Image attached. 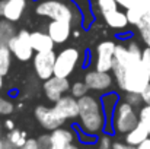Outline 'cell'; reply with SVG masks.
<instances>
[{"instance_id":"cell-1","label":"cell","mask_w":150,"mask_h":149,"mask_svg":"<svg viewBox=\"0 0 150 149\" xmlns=\"http://www.w3.org/2000/svg\"><path fill=\"white\" fill-rule=\"evenodd\" d=\"M143 50L134 41L118 44L114 58V78L118 86L125 92L142 94L150 83V73L146 70L142 61Z\"/></svg>"},{"instance_id":"cell-2","label":"cell","mask_w":150,"mask_h":149,"mask_svg":"<svg viewBox=\"0 0 150 149\" xmlns=\"http://www.w3.org/2000/svg\"><path fill=\"white\" fill-rule=\"evenodd\" d=\"M79 123L83 133L95 136L105 127V113L98 98L92 95H85L79 98Z\"/></svg>"},{"instance_id":"cell-3","label":"cell","mask_w":150,"mask_h":149,"mask_svg":"<svg viewBox=\"0 0 150 149\" xmlns=\"http://www.w3.org/2000/svg\"><path fill=\"white\" fill-rule=\"evenodd\" d=\"M140 121L139 114L136 113L134 107L124 102H120L115 105L112 113V129L118 135H127L131 132Z\"/></svg>"},{"instance_id":"cell-4","label":"cell","mask_w":150,"mask_h":149,"mask_svg":"<svg viewBox=\"0 0 150 149\" xmlns=\"http://www.w3.org/2000/svg\"><path fill=\"white\" fill-rule=\"evenodd\" d=\"M35 13L40 16L50 18L52 21H63L71 24L74 16V7L58 0H42L41 3L37 4Z\"/></svg>"},{"instance_id":"cell-5","label":"cell","mask_w":150,"mask_h":149,"mask_svg":"<svg viewBox=\"0 0 150 149\" xmlns=\"http://www.w3.org/2000/svg\"><path fill=\"white\" fill-rule=\"evenodd\" d=\"M80 60V53L79 50L74 48V47H67V48L61 50L58 54H57V58H55V66H54V76H58V78H69L77 63Z\"/></svg>"},{"instance_id":"cell-6","label":"cell","mask_w":150,"mask_h":149,"mask_svg":"<svg viewBox=\"0 0 150 149\" xmlns=\"http://www.w3.org/2000/svg\"><path fill=\"white\" fill-rule=\"evenodd\" d=\"M7 47L10 48L15 58H18L19 61H28V60L34 58V47L31 43V32H28L26 29L19 31L9 41Z\"/></svg>"},{"instance_id":"cell-7","label":"cell","mask_w":150,"mask_h":149,"mask_svg":"<svg viewBox=\"0 0 150 149\" xmlns=\"http://www.w3.org/2000/svg\"><path fill=\"white\" fill-rule=\"evenodd\" d=\"M57 54L54 51L45 53H35L34 56V70L37 76L42 81H48L54 76V66H55Z\"/></svg>"},{"instance_id":"cell-8","label":"cell","mask_w":150,"mask_h":149,"mask_svg":"<svg viewBox=\"0 0 150 149\" xmlns=\"http://www.w3.org/2000/svg\"><path fill=\"white\" fill-rule=\"evenodd\" d=\"M117 44L114 41H102L96 47V58H95V69L99 72H109L114 66Z\"/></svg>"},{"instance_id":"cell-9","label":"cell","mask_w":150,"mask_h":149,"mask_svg":"<svg viewBox=\"0 0 150 149\" xmlns=\"http://www.w3.org/2000/svg\"><path fill=\"white\" fill-rule=\"evenodd\" d=\"M34 115H35V118H37V121L45 129V130H48V132H52V130H55V129H58V127H63V124H64V118H61L58 114H57V111L51 107H45V105H38V107H35V110H34Z\"/></svg>"},{"instance_id":"cell-10","label":"cell","mask_w":150,"mask_h":149,"mask_svg":"<svg viewBox=\"0 0 150 149\" xmlns=\"http://www.w3.org/2000/svg\"><path fill=\"white\" fill-rule=\"evenodd\" d=\"M44 94L47 99H50L52 102H57L61 97H64V94L67 91H70V82L67 81V78H58V76H52L48 81L44 82Z\"/></svg>"},{"instance_id":"cell-11","label":"cell","mask_w":150,"mask_h":149,"mask_svg":"<svg viewBox=\"0 0 150 149\" xmlns=\"http://www.w3.org/2000/svg\"><path fill=\"white\" fill-rule=\"evenodd\" d=\"M52 108L64 120L79 118V113H80L79 99L74 98L73 95H64V97H61L57 102H54V107Z\"/></svg>"},{"instance_id":"cell-12","label":"cell","mask_w":150,"mask_h":149,"mask_svg":"<svg viewBox=\"0 0 150 149\" xmlns=\"http://www.w3.org/2000/svg\"><path fill=\"white\" fill-rule=\"evenodd\" d=\"M85 83L89 89L93 91H105L112 85V76L109 72H99V70H91L85 75Z\"/></svg>"},{"instance_id":"cell-13","label":"cell","mask_w":150,"mask_h":149,"mask_svg":"<svg viewBox=\"0 0 150 149\" xmlns=\"http://www.w3.org/2000/svg\"><path fill=\"white\" fill-rule=\"evenodd\" d=\"M73 25L70 22H63V21H52L48 25V34L52 38L55 44H63L70 38Z\"/></svg>"},{"instance_id":"cell-14","label":"cell","mask_w":150,"mask_h":149,"mask_svg":"<svg viewBox=\"0 0 150 149\" xmlns=\"http://www.w3.org/2000/svg\"><path fill=\"white\" fill-rule=\"evenodd\" d=\"M51 136V146L50 149H66L74 140V133L70 129L58 127L50 133Z\"/></svg>"},{"instance_id":"cell-15","label":"cell","mask_w":150,"mask_h":149,"mask_svg":"<svg viewBox=\"0 0 150 149\" xmlns=\"http://www.w3.org/2000/svg\"><path fill=\"white\" fill-rule=\"evenodd\" d=\"M26 9V0H4L3 18L10 22H18Z\"/></svg>"},{"instance_id":"cell-16","label":"cell","mask_w":150,"mask_h":149,"mask_svg":"<svg viewBox=\"0 0 150 149\" xmlns=\"http://www.w3.org/2000/svg\"><path fill=\"white\" fill-rule=\"evenodd\" d=\"M31 43L35 53H45V51H54L55 43L52 41L48 32L42 31H35L31 32Z\"/></svg>"},{"instance_id":"cell-17","label":"cell","mask_w":150,"mask_h":149,"mask_svg":"<svg viewBox=\"0 0 150 149\" xmlns=\"http://www.w3.org/2000/svg\"><path fill=\"white\" fill-rule=\"evenodd\" d=\"M147 139H150V133H149V129H147V126L143 123V121H139V124L131 130V132H128L127 135H125V142L128 143V145H131V146H139V145H142L143 142H146Z\"/></svg>"},{"instance_id":"cell-18","label":"cell","mask_w":150,"mask_h":149,"mask_svg":"<svg viewBox=\"0 0 150 149\" xmlns=\"http://www.w3.org/2000/svg\"><path fill=\"white\" fill-rule=\"evenodd\" d=\"M105 22L108 24V26L114 28V29H124L130 22H128V18H127V13L124 12H120L118 9L115 10H111V12H105L102 13Z\"/></svg>"},{"instance_id":"cell-19","label":"cell","mask_w":150,"mask_h":149,"mask_svg":"<svg viewBox=\"0 0 150 149\" xmlns=\"http://www.w3.org/2000/svg\"><path fill=\"white\" fill-rule=\"evenodd\" d=\"M16 35L15 26L10 21L7 19H1L0 21V47L1 46H7L9 41Z\"/></svg>"},{"instance_id":"cell-20","label":"cell","mask_w":150,"mask_h":149,"mask_svg":"<svg viewBox=\"0 0 150 149\" xmlns=\"http://www.w3.org/2000/svg\"><path fill=\"white\" fill-rule=\"evenodd\" d=\"M6 139L15 146L16 149H21L26 142H28V136H26V132L23 130H19V129H15L12 132L7 133Z\"/></svg>"},{"instance_id":"cell-21","label":"cell","mask_w":150,"mask_h":149,"mask_svg":"<svg viewBox=\"0 0 150 149\" xmlns=\"http://www.w3.org/2000/svg\"><path fill=\"white\" fill-rule=\"evenodd\" d=\"M12 51L7 46H1L0 47V72L6 76L9 73L10 64H12Z\"/></svg>"},{"instance_id":"cell-22","label":"cell","mask_w":150,"mask_h":149,"mask_svg":"<svg viewBox=\"0 0 150 149\" xmlns=\"http://www.w3.org/2000/svg\"><path fill=\"white\" fill-rule=\"evenodd\" d=\"M88 91H89V88H88V85L85 82H74L70 86V94L77 99L85 97V95H88Z\"/></svg>"},{"instance_id":"cell-23","label":"cell","mask_w":150,"mask_h":149,"mask_svg":"<svg viewBox=\"0 0 150 149\" xmlns=\"http://www.w3.org/2000/svg\"><path fill=\"white\" fill-rule=\"evenodd\" d=\"M98 7H99L100 13H105V12L118 9V3L115 0H98Z\"/></svg>"},{"instance_id":"cell-24","label":"cell","mask_w":150,"mask_h":149,"mask_svg":"<svg viewBox=\"0 0 150 149\" xmlns=\"http://www.w3.org/2000/svg\"><path fill=\"white\" fill-rule=\"evenodd\" d=\"M139 4H140V7L143 9L144 18H143V22H142L137 28H140V26H143V25H150V0H140Z\"/></svg>"},{"instance_id":"cell-25","label":"cell","mask_w":150,"mask_h":149,"mask_svg":"<svg viewBox=\"0 0 150 149\" xmlns=\"http://www.w3.org/2000/svg\"><path fill=\"white\" fill-rule=\"evenodd\" d=\"M124 99H125V102H127V104L133 105L134 108H136V107H139V105L143 102V99H142V94H137V92H127Z\"/></svg>"},{"instance_id":"cell-26","label":"cell","mask_w":150,"mask_h":149,"mask_svg":"<svg viewBox=\"0 0 150 149\" xmlns=\"http://www.w3.org/2000/svg\"><path fill=\"white\" fill-rule=\"evenodd\" d=\"M139 117H140V121H143L147 129H149V133H150V105H144L140 113H139Z\"/></svg>"},{"instance_id":"cell-27","label":"cell","mask_w":150,"mask_h":149,"mask_svg":"<svg viewBox=\"0 0 150 149\" xmlns=\"http://www.w3.org/2000/svg\"><path fill=\"white\" fill-rule=\"evenodd\" d=\"M112 146H114V142H112V139L108 135H103V136L99 138V140H98V149H112Z\"/></svg>"},{"instance_id":"cell-28","label":"cell","mask_w":150,"mask_h":149,"mask_svg":"<svg viewBox=\"0 0 150 149\" xmlns=\"http://www.w3.org/2000/svg\"><path fill=\"white\" fill-rule=\"evenodd\" d=\"M37 142H38V148L40 149H50V146H51L50 133H48V135H41V136L37 139Z\"/></svg>"},{"instance_id":"cell-29","label":"cell","mask_w":150,"mask_h":149,"mask_svg":"<svg viewBox=\"0 0 150 149\" xmlns=\"http://www.w3.org/2000/svg\"><path fill=\"white\" fill-rule=\"evenodd\" d=\"M140 31V35H142V40L144 41V44L150 47V25H143L139 28Z\"/></svg>"},{"instance_id":"cell-30","label":"cell","mask_w":150,"mask_h":149,"mask_svg":"<svg viewBox=\"0 0 150 149\" xmlns=\"http://www.w3.org/2000/svg\"><path fill=\"white\" fill-rule=\"evenodd\" d=\"M13 110H15L13 102L9 101V99H3V104H1V114H3V115H9V114L13 113Z\"/></svg>"},{"instance_id":"cell-31","label":"cell","mask_w":150,"mask_h":149,"mask_svg":"<svg viewBox=\"0 0 150 149\" xmlns=\"http://www.w3.org/2000/svg\"><path fill=\"white\" fill-rule=\"evenodd\" d=\"M142 61L146 67V70L150 73V47H146L143 50V54H142Z\"/></svg>"},{"instance_id":"cell-32","label":"cell","mask_w":150,"mask_h":149,"mask_svg":"<svg viewBox=\"0 0 150 149\" xmlns=\"http://www.w3.org/2000/svg\"><path fill=\"white\" fill-rule=\"evenodd\" d=\"M120 6H122V7H125V9H130V7H133V6H136L140 0H115Z\"/></svg>"},{"instance_id":"cell-33","label":"cell","mask_w":150,"mask_h":149,"mask_svg":"<svg viewBox=\"0 0 150 149\" xmlns=\"http://www.w3.org/2000/svg\"><path fill=\"white\" fill-rule=\"evenodd\" d=\"M142 99H143L144 105H150V83L146 86V89L142 92Z\"/></svg>"},{"instance_id":"cell-34","label":"cell","mask_w":150,"mask_h":149,"mask_svg":"<svg viewBox=\"0 0 150 149\" xmlns=\"http://www.w3.org/2000/svg\"><path fill=\"white\" fill-rule=\"evenodd\" d=\"M112 149H136L134 146H131V145H128L125 140L124 142H120V140H117V142H114V146Z\"/></svg>"},{"instance_id":"cell-35","label":"cell","mask_w":150,"mask_h":149,"mask_svg":"<svg viewBox=\"0 0 150 149\" xmlns=\"http://www.w3.org/2000/svg\"><path fill=\"white\" fill-rule=\"evenodd\" d=\"M21 149H40L38 148V142H37V139H28V142L22 146Z\"/></svg>"},{"instance_id":"cell-36","label":"cell","mask_w":150,"mask_h":149,"mask_svg":"<svg viewBox=\"0 0 150 149\" xmlns=\"http://www.w3.org/2000/svg\"><path fill=\"white\" fill-rule=\"evenodd\" d=\"M4 127L9 130V132H12V130H15L16 127H15V123H13V120H10V118H7L6 121H4Z\"/></svg>"},{"instance_id":"cell-37","label":"cell","mask_w":150,"mask_h":149,"mask_svg":"<svg viewBox=\"0 0 150 149\" xmlns=\"http://www.w3.org/2000/svg\"><path fill=\"white\" fill-rule=\"evenodd\" d=\"M136 149H150V139H147L146 142H143L142 145L136 146Z\"/></svg>"},{"instance_id":"cell-38","label":"cell","mask_w":150,"mask_h":149,"mask_svg":"<svg viewBox=\"0 0 150 149\" xmlns=\"http://www.w3.org/2000/svg\"><path fill=\"white\" fill-rule=\"evenodd\" d=\"M3 9H4V0H0V16H3Z\"/></svg>"},{"instance_id":"cell-39","label":"cell","mask_w":150,"mask_h":149,"mask_svg":"<svg viewBox=\"0 0 150 149\" xmlns=\"http://www.w3.org/2000/svg\"><path fill=\"white\" fill-rule=\"evenodd\" d=\"M66 149H80V148H79L76 143H71V145H69V146H67Z\"/></svg>"},{"instance_id":"cell-40","label":"cell","mask_w":150,"mask_h":149,"mask_svg":"<svg viewBox=\"0 0 150 149\" xmlns=\"http://www.w3.org/2000/svg\"><path fill=\"white\" fill-rule=\"evenodd\" d=\"M3 76H4V75H3V73L0 72V89L3 88Z\"/></svg>"},{"instance_id":"cell-41","label":"cell","mask_w":150,"mask_h":149,"mask_svg":"<svg viewBox=\"0 0 150 149\" xmlns=\"http://www.w3.org/2000/svg\"><path fill=\"white\" fill-rule=\"evenodd\" d=\"M0 149H4V139L0 138Z\"/></svg>"},{"instance_id":"cell-42","label":"cell","mask_w":150,"mask_h":149,"mask_svg":"<svg viewBox=\"0 0 150 149\" xmlns=\"http://www.w3.org/2000/svg\"><path fill=\"white\" fill-rule=\"evenodd\" d=\"M1 104H3V98L0 97V115H1Z\"/></svg>"},{"instance_id":"cell-43","label":"cell","mask_w":150,"mask_h":149,"mask_svg":"<svg viewBox=\"0 0 150 149\" xmlns=\"http://www.w3.org/2000/svg\"><path fill=\"white\" fill-rule=\"evenodd\" d=\"M83 149H95V148H91V146H86V148H83Z\"/></svg>"}]
</instances>
